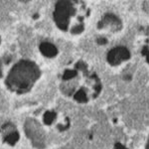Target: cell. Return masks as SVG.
<instances>
[{
	"mask_svg": "<svg viewBox=\"0 0 149 149\" xmlns=\"http://www.w3.org/2000/svg\"><path fill=\"white\" fill-rule=\"evenodd\" d=\"M38 77L39 71L37 67L31 62L22 61L12 69L6 83L10 88H15L18 93H24L31 88Z\"/></svg>",
	"mask_w": 149,
	"mask_h": 149,
	"instance_id": "6da1fadb",
	"label": "cell"
},
{
	"mask_svg": "<svg viewBox=\"0 0 149 149\" xmlns=\"http://www.w3.org/2000/svg\"><path fill=\"white\" fill-rule=\"evenodd\" d=\"M73 12V6L70 2H59L56 5V10L54 12V18L57 25L65 30L68 26V19Z\"/></svg>",
	"mask_w": 149,
	"mask_h": 149,
	"instance_id": "7a4b0ae2",
	"label": "cell"
},
{
	"mask_svg": "<svg viewBox=\"0 0 149 149\" xmlns=\"http://www.w3.org/2000/svg\"><path fill=\"white\" fill-rule=\"evenodd\" d=\"M40 51L42 54H44L47 57H54L57 54V49L55 46H53L50 43H42L40 45Z\"/></svg>",
	"mask_w": 149,
	"mask_h": 149,
	"instance_id": "3957f363",
	"label": "cell"
},
{
	"mask_svg": "<svg viewBox=\"0 0 149 149\" xmlns=\"http://www.w3.org/2000/svg\"><path fill=\"white\" fill-rule=\"evenodd\" d=\"M128 56L127 55V52L125 51L124 49H118L116 50V51L112 52L111 54H110V62L111 63H118L120 60H124L125 58Z\"/></svg>",
	"mask_w": 149,
	"mask_h": 149,
	"instance_id": "277c9868",
	"label": "cell"
},
{
	"mask_svg": "<svg viewBox=\"0 0 149 149\" xmlns=\"http://www.w3.org/2000/svg\"><path fill=\"white\" fill-rule=\"evenodd\" d=\"M19 139V133L16 131L14 132H11L10 134H8V135L5 137V141L7 143H9L10 145H14L16 142L18 141Z\"/></svg>",
	"mask_w": 149,
	"mask_h": 149,
	"instance_id": "5b68a950",
	"label": "cell"
},
{
	"mask_svg": "<svg viewBox=\"0 0 149 149\" xmlns=\"http://www.w3.org/2000/svg\"><path fill=\"white\" fill-rule=\"evenodd\" d=\"M54 118H55V113H53V112L47 111L44 115V121L46 124H51L52 121L54 120Z\"/></svg>",
	"mask_w": 149,
	"mask_h": 149,
	"instance_id": "8992f818",
	"label": "cell"
},
{
	"mask_svg": "<svg viewBox=\"0 0 149 149\" xmlns=\"http://www.w3.org/2000/svg\"><path fill=\"white\" fill-rule=\"evenodd\" d=\"M2 77V73H1V67H0V78Z\"/></svg>",
	"mask_w": 149,
	"mask_h": 149,
	"instance_id": "52a82bcc",
	"label": "cell"
},
{
	"mask_svg": "<svg viewBox=\"0 0 149 149\" xmlns=\"http://www.w3.org/2000/svg\"><path fill=\"white\" fill-rule=\"evenodd\" d=\"M38 17H39V16H38V15H37V14H36V15H34V19H36V18H38Z\"/></svg>",
	"mask_w": 149,
	"mask_h": 149,
	"instance_id": "ba28073f",
	"label": "cell"
}]
</instances>
